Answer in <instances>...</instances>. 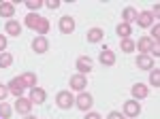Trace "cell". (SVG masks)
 <instances>
[{"label":"cell","instance_id":"cell-1","mask_svg":"<svg viewBox=\"0 0 160 119\" xmlns=\"http://www.w3.org/2000/svg\"><path fill=\"white\" fill-rule=\"evenodd\" d=\"M26 26H28L30 30H34L38 36H45L51 28L49 19L43 17V15H37V13H28V15H26Z\"/></svg>","mask_w":160,"mask_h":119},{"label":"cell","instance_id":"cell-2","mask_svg":"<svg viewBox=\"0 0 160 119\" xmlns=\"http://www.w3.org/2000/svg\"><path fill=\"white\" fill-rule=\"evenodd\" d=\"M75 107L81 108V111L86 113V111H90V108L94 107V98L88 94V92H79V96L75 98Z\"/></svg>","mask_w":160,"mask_h":119},{"label":"cell","instance_id":"cell-3","mask_svg":"<svg viewBox=\"0 0 160 119\" xmlns=\"http://www.w3.org/2000/svg\"><path fill=\"white\" fill-rule=\"evenodd\" d=\"M56 104L60 108H71V107H75V96L68 89H64V92H60L56 96Z\"/></svg>","mask_w":160,"mask_h":119},{"label":"cell","instance_id":"cell-4","mask_svg":"<svg viewBox=\"0 0 160 119\" xmlns=\"http://www.w3.org/2000/svg\"><path fill=\"white\" fill-rule=\"evenodd\" d=\"M9 94L13 96H17V98H22V94H24V89H26V83H24V79L22 77H15V79H11L9 81Z\"/></svg>","mask_w":160,"mask_h":119},{"label":"cell","instance_id":"cell-5","mask_svg":"<svg viewBox=\"0 0 160 119\" xmlns=\"http://www.w3.org/2000/svg\"><path fill=\"white\" fill-rule=\"evenodd\" d=\"M75 66H77L79 74H88L90 70H94V62H92V58H88V55H81V58H77Z\"/></svg>","mask_w":160,"mask_h":119},{"label":"cell","instance_id":"cell-6","mask_svg":"<svg viewBox=\"0 0 160 119\" xmlns=\"http://www.w3.org/2000/svg\"><path fill=\"white\" fill-rule=\"evenodd\" d=\"M141 113V104H139V100H126L124 102V117H137Z\"/></svg>","mask_w":160,"mask_h":119},{"label":"cell","instance_id":"cell-7","mask_svg":"<svg viewBox=\"0 0 160 119\" xmlns=\"http://www.w3.org/2000/svg\"><path fill=\"white\" fill-rule=\"evenodd\" d=\"M130 94H132V100H143L149 96V87L145 83H135L130 87Z\"/></svg>","mask_w":160,"mask_h":119},{"label":"cell","instance_id":"cell-8","mask_svg":"<svg viewBox=\"0 0 160 119\" xmlns=\"http://www.w3.org/2000/svg\"><path fill=\"white\" fill-rule=\"evenodd\" d=\"M68 83H71V89H75V92H83V89L88 87L86 74H79V72L71 77V81H68Z\"/></svg>","mask_w":160,"mask_h":119},{"label":"cell","instance_id":"cell-9","mask_svg":"<svg viewBox=\"0 0 160 119\" xmlns=\"http://www.w3.org/2000/svg\"><path fill=\"white\" fill-rule=\"evenodd\" d=\"M60 32L62 34H73L75 32V19L71 17V15H64V17H60Z\"/></svg>","mask_w":160,"mask_h":119},{"label":"cell","instance_id":"cell-10","mask_svg":"<svg viewBox=\"0 0 160 119\" xmlns=\"http://www.w3.org/2000/svg\"><path fill=\"white\" fill-rule=\"evenodd\" d=\"M47 49H49L47 36H37V38L32 40V51H34V53H47Z\"/></svg>","mask_w":160,"mask_h":119},{"label":"cell","instance_id":"cell-11","mask_svg":"<svg viewBox=\"0 0 160 119\" xmlns=\"http://www.w3.org/2000/svg\"><path fill=\"white\" fill-rule=\"evenodd\" d=\"M15 111L19 113V115H30V111H32V102H30V98H17V102H15Z\"/></svg>","mask_w":160,"mask_h":119},{"label":"cell","instance_id":"cell-12","mask_svg":"<svg viewBox=\"0 0 160 119\" xmlns=\"http://www.w3.org/2000/svg\"><path fill=\"white\" fill-rule=\"evenodd\" d=\"M45 100H47V94H45L43 87H32L30 89V102L32 104H43Z\"/></svg>","mask_w":160,"mask_h":119},{"label":"cell","instance_id":"cell-13","mask_svg":"<svg viewBox=\"0 0 160 119\" xmlns=\"http://www.w3.org/2000/svg\"><path fill=\"white\" fill-rule=\"evenodd\" d=\"M137 66H139L141 70H152V68H154V60H152V55H148V53H139V55H137Z\"/></svg>","mask_w":160,"mask_h":119},{"label":"cell","instance_id":"cell-14","mask_svg":"<svg viewBox=\"0 0 160 119\" xmlns=\"http://www.w3.org/2000/svg\"><path fill=\"white\" fill-rule=\"evenodd\" d=\"M152 47H154V40L149 36H143V38H139V43H135V49H139V53H148L149 55Z\"/></svg>","mask_w":160,"mask_h":119},{"label":"cell","instance_id":"cell-15","mask_svg":"<svg viewBox=\"0 0 160 119\" xmlns=\"http://www.w3.org/2000/svg\"><path fill=\"white\" fill-rule=\"evenodd\" d=\"M13 15H15V4H13L11 0H7V2H0V17H4V19L9 21Z\"/></svg>","mask_w":160,"mask_h":119},{"label":"cell","instance_id":"cell-16","mask_svg":"<svg viewBox=\"0 0 160 119\" xmlns=\"http://www.w3.org/2000/svg\"><path fill=\"white\" fill-rule=\"evenodd\" d=\"M137 24L141 26V28H149V26H154V15L152 11H143L137 15Z\"/></svg>","mask_w":160,"mask_h":119},{"label":"cell","instance_id":"cell-17","mask_svg":"<svg viewBox=\"0 0 160 119\" xmlns=\"http://www.w3.org/2000/svg\"><path fill=\"white\" fill-rule=\"evenodd\" d=\"M102 36H105V30L102 28H92V30H88V43H100L102 40Z\"/></svg>","mask_w":160,"mask_h":119},{"label":"cell","instance_id":"cell-18","mask_svg":"<svg viewBox=\"0 0 160 119\" xmlns=\"http://www.w3.org/2000/svg\"><path fill=\"white\" fill-rule=\"evenodd\" d=\"M4 30H7V34H9V36H19V34H22V26H19L17 19H9L7 26H4Z\"/></svg>","mask_w":160,"mask_h":119},{"label":"cell","instance_id":"cell-19","mask_svg":"<svg viewBox=\"0 0 160 119\" xmlns=\"http://www.w3.org/2000/svg\"><path fill=\"white\" fill-rule=\"evenodd\" d=\"M100 64H102V66H113V64H115V53H113L111 49H105V51L100 53Z\"/></svg>","mask_w":160,"mask_h":119},{"label":"cell","instance_id":"cell-20","mask_svg":"<svg viewBox=\"0 0 160 119\" xmlns=\"http://www.w3.org/2000/svg\"><path fill=\"white\" fill-rule=\"evenodd\" d=\"M137 15H139V13H137V9H132V7H126V9H124V13H122V17H124V24H132V21H137Z\"/></svg>","mask_w":160,"mask_h":119},{"label":"cell","instance_id":"cell-21","mask_svg":"<svg viewBox=\"0 0 160 119\" xmlns=\"http://www.w3.org/2000/svg\"><path fill=\"white\" fill-rule=\"evenodd\" d=\"M115 32H118V36H122V38H130V36H132V28L122 21V24L115 28Z\"/></svg>","mask_w":160,"mask_h":119},{"label":"cell","instance_id":"cell-22","mask_svg":"<svg viewBox=\"0 0 160 119\" xmlns=\"http://www.w3.org/2000/svg\"><path fill=\"white\" fill-rule=\"evenodd\" d=\"M22 79H24V83H26V87H37V74L34 72H24L22 74Z\"/></svg>","mask_w":160,"mask_h":119},{"label":"cell","instance_id":"cell-23","mask_svg":"<svg viewBox=\"0 0 160 119\" xmlns=\"http://www.w3.org/2000/svg\"><path fill=\"white\" fill-rule=\"evenodd\" d=\"M11 64H13V53L2 51V53H0V68H9Z\"/></svg>","mask_w":160,"mask_h":119},{"label":"cell","instance_id":"cell-24","mask_svg":"<svg viewBox=\"0 0 160 119\" xmlns=\"http://www.w3.org/2000/svg\"><path fill=\"white\" fill-rule=\"evenodd\" d=\"M120 47H122L124 53H132V51H135V40H132V38H122Z\"/></svg>","mask_w":160,"mask_h":119},{"label":"cell","instance_id":"cell-25","mask_svg":"<svg viewBox=\"0 0 160 119\" xmlns=\"http://www.w3.org/2000/svg\"><path fill=\"white\" fill-rule=\"evenodd\" d=\"M11 115H13L11 104H7V102H0V119H11Z\"/></svg>","mask_w":160,"mask_h":119},{"label":"cell","instance_id":"cell-26","mask_svg":"<svg viewBox=\"0 0 160 119\" xmlns=\"http://www.w3.org/2000/svg\"><path fill=\"white\" fill-rule=\"evenodd\" d=\"M149 83L154 85V87H160V70L158 68H154V70L149 72Z\"/></svg>","mask_w":160,"mask_h":119},{"label":"cell","instance_id":"cell-27","mask_svg":"<svg viewBox=\"0 0 160 119\" xmlns=\"http://www.w3.org/2000/svg\"><path fill=\"white\" fill-rule=\"evenodd\" d=\"M26 7L30 9V13H34L43 7V0H26Z\"/></svg>","mask_w":160,"mask_h":119},{"label":"cell","instance_id":"cell-28","mask_svg":"<svg viewBox=\"0 0 160 119\" xmlns=\"http://www.w3.org/2000/svg\"><path fill=\"white\" fill-rule=\"evenodd\" d=\"M154 43H158V38H160V26L158 24H154L152 26V36H149Z\"/></svg>","mask_w":160,"mask_h":119},{"label":"cell","instance_id":"cell-29","mask_svg":"<svg viewBox=\"0 0 160 119\" xmlns=\"http://www.w3.org/2000/svg\"><path fill=\"white\" fill-rule=\"evenodd\" d=\"M43 2L47 4V9H51V11H56L60 7V0H43Z\"/></svg>","mask_w":160,"mask_h":119},{"label":"cell","instance_id":"cell-30","mask_svg":"<svg viewBox=\"0 0 160 119\" xmlns=\"http://www.w3.org/2000/svg\"><path fill=\"white\" fill-rule=\"evenodd\" d=\"M7 96H9V87H7V85H2V83H0V102H2V100H4Z\"/></svg>","mask_w":160,"mask_h":119},{"label":"cell","instance_id":"cell-31","mask_svg":"<svg viewBox=\"0 0 160 119\" xmlns=\"http://www.w3.org/2000/svg\"><path fill=\"white\" fill-rule=\"evenodd\" d=\"M107 119H126V117H124L122 113H118V111H111L109 115H107Z\"/></svg>","mask_w":160,"mask_h":119},{"label":"cell","instance_id":"cell-32","mask_svg":"<svg viewBox=\"0 0 160 119\" xmlns=\"http://www.w3.org/2000/svg\"><path fill=\"white\" fill-rule=\"evenodd\" d=\"M149 53H154V58H160V47H158V43H154V47H152V51Z\"/></svg>","mask_w":160,"mask_h":119},{"label":"cell","instance_id":"cell-33","mask_svg":"<svg viewBox=\"0 0 160 119\" xmlns=\"http://www.w3.org/2000/svg\"><path fill=\"white\" fill-rule=\"evenodd\" d=\"M7 43H9V40H7V36H0V53L7 49Z\"/></svg>","mask_w":160,"mask_h":119},{"label":"cell","instance_id":"cell-34","mask_svg":"<svg viewBox=\"0 0 160 119\" xmlns=\"http://www.w3.org/2000/svg\"><path fill=\"white\" fill-rule=\"evenodd\" d=\"M86 119H102V117H100L98 113H88V115H86Z\"/></svg>","mask_w":160,"mask_h":119},{"label":"cell","instance_id":"cell-35","mask_svg":"<svg viewBox=\"0 0 160 119\" xmlns=\"http://www.w3.org/2000/svg\"><path fill=\"white\" fill-rule=\"evenodd\" d=\"M24 119H34V117H32V115H24Z\"/></svg>","mask_w":160,"mask_h":119}]
</instances>
